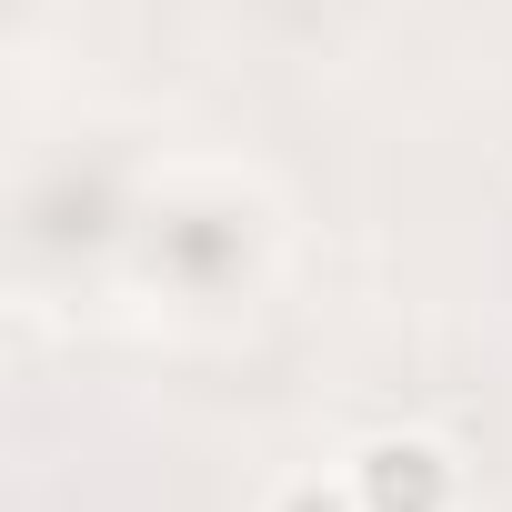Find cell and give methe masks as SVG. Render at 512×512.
I'll return each mask as SVG.
<instances>
[{"mask_svg":"<svg viewBox=\"0 0 512 512\" xmlns=\"http://www.w3.org/2000/svg\"><path fill=\"white\" fill-rule=\"evenodd\" d=\"M352 492H362V512H452L462 472H452V452L422 442V432H372V442L352 452Z\"/></svg>","mask_w":512,"mask_h":512,"instance_id":"cell-1","label":"cell"},{"mask_svg":"<svg viewBox=\"0 0 512 512\" xmlns=\"http://www.w3.org/2000/svg\"><path fill=\"white\" fill-rule=\"evenodd\" d=\"M272 512H362V492H352V472L342 482H282Z\"/></svg>","mask_w":512,"mask_h":512,"instance_id":"cell-2","label":"cell"}]
</instances>
